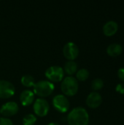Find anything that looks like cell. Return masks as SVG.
Returning a JSON list of instances; mask_svg holds the SVG:
<instances>
[{
    "mask_svg": "<svg viewBox=\"0 0 124 125\" xmlns=\"http://www.w3.org/2000/svg\"><path fill=\"white\" fill-rule=\"evenodd\" d=\"M89 77V72L87 69H80L76 73V79L80 81H85Z\"/></svg>",
    "mask_w": 124,
    "mask_h": 125,
    "instance_id": "16",
    "label": "cell"
},
{
    "mask_svg": "<svg viewBox=\"0 0 124 125\" xmlns=\"http://www.w3.org/2000/svg\"><path fill=\"white\" fill-rule=\"evenodd\" d=\"M79 84L77 80L72 76L64 78L61 84V89L64 96L72 97L78 92Z\"/></svg>",
    "mask_w": 124,
    "mask_h": 125,
    "instance_id": "2",
    "label": "cell"
},
{
    "mask_svg": "<svg viewBox=\"0 0 124 125\" xmlns=\"http://www.w3.org/2000/svg\"><path fill=\"white\" fill-rule=\"evenodd\" d=\"M37 122V118L34 114H27L23 119V125H34Z\"/></svg>",
    "mask_w": 124,
    "mask_h": 125,
    "instance_id": "17",
    "label": "cell"
},
{
    "mask_svg": "<svg viewBox=\"0 0 124 125\" xmlns=\"http://www.w3.org/2000/svg\"><path fill=\"white\" fill-rule=\"evenodd\" d=\"M64 73H66L67 75H69V76L74 75L75 73H77V64L75 61H68L64 67Z\"/></svg>",
    "mask_w": 124,
    "mask_h": 125,
    "instance_id": "14",
    "label": "cell"
},
{
    "mask_svg": "<svg viewBox=\"0 0 124 125\" xmlns=\"http://www.w3.org/2000/svg\"><path fill=\"white\" fill-rule=\"evenodd\" d=\"M116 92H118L120 94H124V83H120L116 86L115 88Z\"/></svg>",
    "mask_w": 124,
    "mask_h": 125,
    "instance_id": "20",
    "label": "cell"
},
{
    "mask_svg": "<svg viewBox=\"0 0 124 125\" xmlns=\"http://www.w3.org/2000/svg\"><path fill=\"white\" fill-rule=\"evenodd\" d=\"M15 92L14 85L5 80H0V98L8 99L12 97Z\"/></svg>",
    "mask_w": 124,
    "mask_h": 125,
    "instance_id": "7",
    "label": "cell"
},
{
    "mask_svg": "<svg viewBox=\"0 0 124 125\" xmlns=\"http://www.w3.org/2000/svg\"><path fill=\"white\" fill-rule=\"evenodd\" d=\"M18 105L15 102H7L4 103L0 108V114L5 117L15 116L18 112Z\"/></svg>",
    "mask_w": 124,
    "mask_h": 125,
    "instance_id": "9",
    "label": "cell"
},
{
    "mask_svg": "<svg viewBox=\"0 0 124 125\" xmlns=\"http://www.w3.org/2000/svg\"><path fill=\"white\" fill-rule=\"evenodd\" d=\"M33 109L34 114L39 117H44L45 116L50 109V105L48 102L43 99V98H38L35 100L34 105H33Z\"/></svg>",
    "mask_w": 124,
    "mask_h": 125,
    "instance_id": "6",
    "label": "cell"
},
{
    "mask_svg": "<svg viewBox=\"0 0 124 125\" xmlns=\"http://www.w3.org/2000/svg\"><path fill=\"white\" fill-rule=\"evenodd\" d=\"M118 78L121 79V81H122L124 83V67L120 68L118 71Z\"/></svg>",
    "mask_w": 124,
    "mask_h": 125,
    "instance_id": "21",
    "label": "cell"
},
{
    "mask_svg": "<svg viewBox=\"0 0 124 125\" xmlns=\"http://www.w3.org/2000/svg\"><path fill=\"white\" fill-rule=\"evenodd\" d=\"M67 122L69 125H88V113L82 107L75 108L68 114Z\"/></svg>",
    "mask_w": 124,
    "mask_h": 125,
    "instance_id": "1",
    "label": "cell"
},
{
    "mask_svg": "<svg viewBox=\"0 0 124 125\" xmlns=\"http://www.w3.org/2000/svg\"><path fill=\"white\" fill-rule=\"evenodd\" d=\"M123 52V48L120 44L112 43L109 45L107 48V53L109 56L113 57H116L121 55Z\"/></svg>",
    "mask_w": 124,
    "mask_h": 125,
    "instance_id": "13",
    "label": "cell"
},
{
    "mask_svg": "<svg viewBox=\"0 0 124 125\" xmlns=\"http://www.w3.org/2000/svg\"><path fill=\"white\" fill-rule=\"evenodd\" d=\"M102 103L101 94L96 92H93L88 94L86 99V105L91 108H97Z\"/></svg>",
    "mask_w": 124,
    "mask_h": 125,
    "instance_id": "10",
    "label": "cell"
},
{
    "mask_svg": "<svg viewBox=\"0 0 124 125\" xmlns=\"http://www.w3.org/2000/svg\"><path fill=\"white\" fill-rule=\"evenodd\" d=\"M104 86V81L100 78L94 79L91 83V88L94 91H99Z\"/></svg>",
    "mask_w": 124,
    "mask_h": 125,
    "instance_id": "18",
    "label": "cell"
},
{
    "mask_svg": "<svg viewBox=\"0 0 124 125\" xmlns=\"http://www.w3.org/2000/svg\"><path fill=\"white\" fill-rule=\"evenodd\" d=\"M0 125H14L12 122L8 119V118H4V117H1L0 118Z\"/></svg>",
    "mask_w": 124,
    "mask_h": 125,
    "instance_id": "19",
    "label": "cell"
},
{
    "mask_svg": "<svg viewBox=\"0 0 124 125\" xmlns=\"http://www.w3.org/2000/svg\"><path fill=\"white\" fill-rule=\"evenodd\" d=\"M48 125H59V124H58V123H56V122H51V123L48 124Z\"/></svg>",
    "mask_w": 124,
    "mask_h": 125,
    "instance_id": "22",
    "label": "cell"
},
{
    "mask_svg": "<svg viewBox=\"0 0 124 125\" xmlns=\"http://www.w3.org/2000/svg\"><path fill=\"white\" fill-rule=\"evenodd\" d=\"M118 29V23L114 21H107L103 26V33L107 37L113 36Z\"/></svg>",
    "mask_w": 124,
    "mask_h": 125,
    "instance_id": "12",
    "label": "cell"
},
{
    "mask_svg": "<svg viewBox=\"0 0 124 125\" xmlns=\"http://www.w3.org/2000/svg\"><path fill=\"white\" fill-rule=\"evenodd\" d=\"M19 99L23 106H29L34 100V94L30 90H24L20 93Z\"/></svg>",
    "mask_w": 124,
    "mask_h": 125,
    "instance_id": "11",
    "label": "cell"
},
{
    "mask_svg": "<svg viewBox=\"0 0 124 125\" xmlns=\"http://www.w3.org/2000/svg\"><path fill=\"white\" fill-rule=\"evenodd\" d=\"M63 54L69 61H74L79 55V48L75 43L67 42L63 48Z\"/></svg>",
    "mask_w": 124,
    "mask_h": 125,
    "instance_id": "8",
    "label": "cell"
},
{
    "mask_svg": "<svg viewBox=\"0 0 124 125\" xmlns=\"http://www.w3.org/2000/svg\"><path fill=\"white\" fill-rule=\"evenodd\" d=\"M55 86L49 81H40L34 86V94L41 97L50 96L54 91Z\"/></svg>",
    "mask_w": 124,
    "mask_h": 125,
    "instance_id": "3",
    "label": "cell"
},
{
    "mask_svg": "<svg viewBox=\"0 0 124 125\" xmlns=\"http://www.w3.org/2000/svg\"><path fill=\"white\" fill-rule=\"evenodd\" d=\"M21 83L25 87H34L36 82L33 76L30 75H25L21 78Z\"/></svg>",
    "mask_w": 124,
    "mask_h": 125,
    "instance_id": "15",
    "label": "cell"
},
{
    "mask_svg": "<svg viewBox=\"0 0 124 125\" xmlns=\"http://www.w3.org/2000/svg\"><path fill=\"white\" fill-rule=\"evenodd\" d=\"M53 105L55 109L60 113H66L70 107L69 100L64 94L56 95L53 99Z\"/></svg>",
    "mask_w": 124,
    "mask_h": 125,
    "instance_id": "5",
    "label": "cell"
},
{
    "mask_svg": "<svg viewBox=\"0 0 124 125\" xmlns=\"http://www.w3.org/2000/svg\"><path fill=\"white\" fill-rule=\"evenodd\" d=\"M45 77L50 82L58 83L62 81L64 78V71L59 66H51L48 68L45 73Z\"/></svg>",
    "mask_w": 124,
    "mask_h": 125,
    "instance_id": "4",
    "label": "cell"
}]
</instances>
